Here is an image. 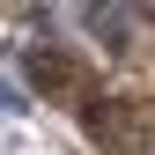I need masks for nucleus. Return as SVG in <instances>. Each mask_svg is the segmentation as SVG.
<instances>
[{
  "label": "nucleus",
  "instance_id": "nucleus-1",
  "mask_svg": "<svg viewBox=\"0 0 155 155\" xmlns=\"http://www.w3.org/2000/svg\"><path fill=\"white\" fill-rule=\"evenodd\" d=\"M15 104H22V96H15V89H8V81H0V111H15Z\"/></svg>",
  "mask_w": 155,
  "mask_h": 155
}]
</instances>
